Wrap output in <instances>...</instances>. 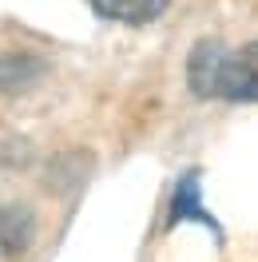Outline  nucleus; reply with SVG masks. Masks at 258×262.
Returning a JSON list of instances; mask_svg holds the SVG:
<instances>
[{
  "label": "nucleus",
  "mask_w": 258,
  "mask_h": 262,
  "mask_svg": "<svg viewBox=\"0 0 258 262\" xmlns=\"http://www.w3.org/2000/svg\"><path fill=\"white\" fill-rule=\"evenodd\" d=\"M187 83L195 96H219L234 103H258V40L226 52L214 40H203L191 52Z\"/></svg>",
  "instance_id": "1"
},
{
  "label": "nucleus",
  "mask_w": 258,
  "mask_h": 262,
  "mask_svg": "<svg viewBox=\"0 0 258 262\" xmlns=\"http://www.w3.org/2000/svg\"><path fill=\"white\" fill-rule=\"evenodd\" d=\"M32 243V214L24 207L0 203V258H12Z\"/></svg>",
  "instance_id": "2"
},
{
  "label": "nucleus",
  "mask_w": 258,
  "mask_h": 262,
  "mask_svg": "<svg viewBox=\"0 0 258 262\" xmlns=\"http://www.w3.org/2000/svg\"><path fill=\"white\" fill-rule=\"evenodd\" d=\"M99 16L119 20V24H151L167 8V0H88Z\"/></svg>",
  "instance_id": "3"
},
{
  "label": "nucleus",
  "mask_w": 258,
  "mask_h": 262,
  "mask_svg": "<svg viewBox=\"0 0 258 262\" xmlns=\"http://www.w3.org/2000/svg\"><path fill=\"white\" fill-rule=\"evenodd\" d=\"M187 219L207 223L210 230H219V227H214V219L199 207V175H183V183L175 187V199H171V223H187Z\"/></svg>",
  "instance_id": "4"
},
{
  "label": "nucleus",
  "mask_w": 258,
  "mask_h": 262,
  "mask_svg": "<svg viewBox=\"0 0 258 262\" xmlns=\"http://www.w3.org/2000/svg\"><path fill=\"white\" fill-rule=\"evenodd\" d=\"M40 76V64L32 56H0V92H24Z\"/></svg>",
  "instance_id": "5"
}]
</instances>
